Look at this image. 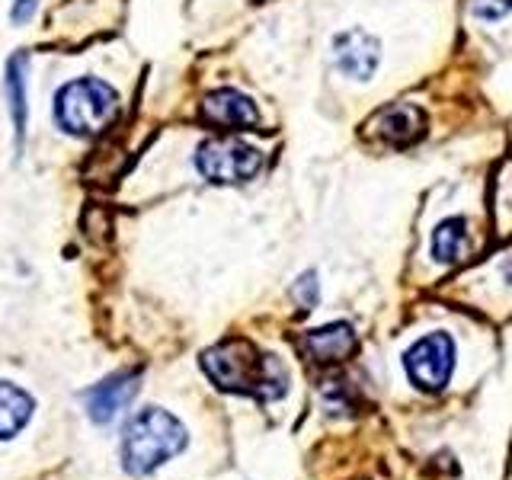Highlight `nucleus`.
Instances as JSON below:
<instances>
[{"mask_svg":"<svg viewBox=\"0 0 512 480\" xmlns=\"http://www.w3.org/2000/svg\"><path fill=\"white\" fill-rule=\"evenodd\" d=\"M202 368L221 391L250 394L256 400H276L285 394L288 375L276 356H263L247 340H228L202 356Z\"/></svg>","mask_w":512,"mask_h":480,"instance_id":"f257e3e1","label":"nucleus"},{"mask_svg":"<svg viewBox=\"0 0 512 480\" xmlns=\"http://www.w3.org/2000/svg\"><path fill=\"white\" fill-rule=\"evenodd\" d=\"M183 448H186V429L180 426V420L160 407H148L125 429L122 464L128 474L144 477L157 471L173 455H180Z\"/></svg>","mask_w":512,"mask_h":480,"instance_id":"f03ea898","label":"nucleus"},{"mask_svg":"<svg viewBox=\"0 0 512 480\" xmlns=\"http://www.w3.org/2000/svg\"><path fill=\"white\" fill-rule=\"evenodd\" d=\"M122 100L103 80L80 77L64 84L55 96V119L64 132L77 138H96L119 119Z\"/></svg>","mask_w":512,"mask_h":480,"instance_id":"7ed1b4c3","label":"nucleus"},{"mask_svg":"<svg viewBox=\"0 0 512 480\" xmlns=\"http://www.w3.org/2000/svg\"><path fill=\"white\" fill-rule=\"evenodd\" d=\"M196 167L208 183L215 186H240L263 170V154L234 138H212L196 154Z\"/></svg>","mask_w":512,"mask_h":480,"instance_id":"20e7f679","label":"nucleus"},{"mask_svg":"<svg viewBox=\"0 0 512 480\" xmlns=\"http://www.w3.org/2000/svg\"><path fill=\"white\" fill-rule=\"evenodd\" d=\"M407 375L420 391H442L455 368V343L448 333H429L420 343H413L404 356Z\"/></svg>","mask_w":512,"mask_h":480,"instance_id":"39448f33","label":"nucleus"},{"mask_svg":"<svg viewBox=\"0 0 512 480\" xmlns=\"http://www.w3.org/2000/svg\"><path fill=\"white\" fill-rule=\"evenodd\" d=\"M202 122L215 125V128H231V132H240V128H253L260 122V112H256V103L250 96L237 93V90H215L202 100Z\"/></svg>","mask_w":512,"mask_h":480,"instance_id":"423d86ee","label":"nucleus"},{"mask_svg":"<svg viewBox=\"0 0 512 480\" xmlns=\"http://www.w3.org/2000/svg\"><path fill=\"white\" fill-rule=\"evenodd\" d=\"M378 39L368 36L362 29H349L343 36H336L333 42V58H336V68H340L346 77L352 80H368L378 68Z\"/></svg>","mask_w":512,"mask_h":480,"instance_id":"0eeeda50","label":"nucleus"},{"mask_svg":"<svg viewBox=\"0 0 512 480\" xmlns=\"http://www.w3.org/2000/svg\"><path fill=\"white\" fill-rule=\"evenodd\" d=\"M138 394V372H125V375H109L100 381L96 388L84 394V404L93 423H109L119 410L128 407V400Z\"/></svg>","mask_w":512,"mask_h":480,"instance_id":"6e6552de","label":"nucleus"},{"mask_svg":"<svg viewBox=\"0 0 512 480\" xmlns=\"http://www.w3.org/2000/svg\"><path fill=\"white\" fill-rule=\"evenodd\" d=\"M375 132L391 141V144H410V141H420L423 132H426V116L420 106L413 103H397V106H388L375 119Z\"/></svg>","mask_w":512,"mask_h":480,"instance_id":"1a4fd4ad","label":"nucleus"},{"mask_svg":"<svg viewBox=\"0 0 512 480\" xmlns=\"http://www.w3.org/2000/svg\"><path fill=\"white\" fill-rule=\"evenodd\" d=\"M304 349H308V356L320 365L343 362L352 356V349H356V333H352L349 324L320 327V330H311L308 336H304Z\"/></svg>","mask_w":512,"mask_h":480,"instance_id":"9d476101","label":"nucleus"},{"mask_svg":"<svg viewBox=\"0 0 512 480\" xmlns=\"http://www.w3.org/2000/svg\"><path fill=\"white\" fill-rule=\"evenodd\" d=\"M7 100H10V116H13V132H16V157L23 154L26 144V55H13L7 64Z\"/></svg>","mask_w":512,"mask_h":480,"instance_id":"9b49d317","label":"nucleus"},{"mask_svg":"<svg viewBox=\"0 0 512 480\" xmlns=\"http://www.w3.org/2000/svg\"><path fill=\"white\" fill-rule=\"evenodd\" d=\"M32 416V397L16 384L0 381V439H13Z\"/></svg>","mask_w":512,"mask_h":480,"instance_id":"f8f14e48","label":"nucleus"},{"mask_svg":"<svg viewBox=\"0 0 512 480\" xmlns=\"http://www.w3.org/2000/svg\"><path fill=\"white\" fill-rule=\"evenodd\" d=\"M464 253H468V224L461 218L442 221L432 234V256L439 263H458Z\"/></svg>","mask_w":512,"mask_h":480,"instance_id":"ddd939ff","label":"nucleus"},{"mask_svg":"<svg viewBox=\"0 0 512 480\" xmlns=\"http://www.w3.org/2000/svg\"><path fill=\"white\" fill-rule=\"evenodd\" d=\"M292 295H295V301L301 304L304 311L314 308V304H317V276H314V272H304V276L295 282Z\"/></svg>","mask_w":512,"mask_h":480,"instance_id":"4468645a","label":"nucleus"},{"mask_svg":"<svg viewBox=\"0 0 512 480\" xmlns=\"http://www.w3.org/2000/svg\"><path fill=\"white\" fill-rule=\"evenodd\" d=\"M512 10V0H474V13L484 20H500Z\"/></svg>","mask_w":512,"mask_h":480,"instance_id":"2eb2a0df","label":"nucleus"},{"mask_svg":"<svg viewBox=\"0 0 512 480\" xmlns=\"http://www.w3.org/2000/svg\"><path fill=\"white\" fill-rule=\"evenodd\" d=\"M36 7H39V0H16V4H13V10H10L13 23H26L29 16L36 13Z\"/></svg>","mask_w":512,"mask_h":480,"instance_id":"dca6fc26","label":"nucleus"}]
</instances>
